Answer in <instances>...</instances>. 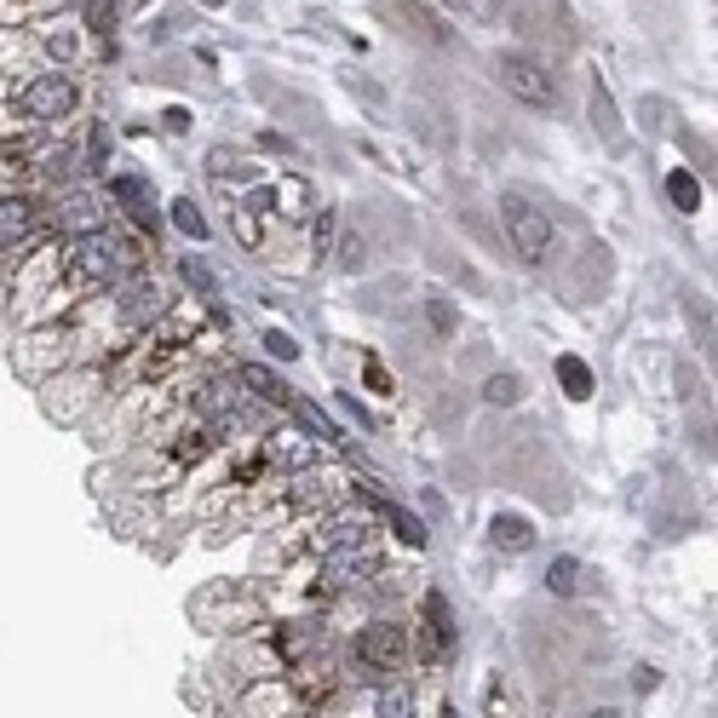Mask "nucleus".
Here are the masks:
<instances>
[{"label":"nucleus","mask_w":718,"mask_h":718,"mask_svg":"<svg viewBox=\"0 0 718 718\" xmlns=\"http://www.w3.org/2000/svg\"><path fill=\"white\" fill-rule=\"evenodd\" d=\"M132 270V248L116 242V236L92 230V236H76V242H63L58 253V277L70 293H87V288H110Z\"/></svg>","instance_id":"nucleus-1"},{"label":"nucleus","mask_w":718,"mask_h":718,"mask_svg":"<svg viewBox=\"0 0 718 718\" xmlns=\"http://www.w3.org/2000/svg\"><path fill=\"white\" fill-rule=\"evenodd\" d=\"M500 225H506V236H511V248H518L529 265H552V259H558L552 219H546L535 201H523V196H500Z\"/></svg>","instance_id":"nucleus-2"},{"label":"nucleus","mask_w":718,"mask_h":718,"mask_svg":"<svg viewBox=\"0 0 718 718\" xmlns=\"http://www.w3.org/2000/svg\"><path fill=\"white\" fill-rule=\"evenodd\" d=\"M12 104H18V116H23V121L52 127V121H70V116H76V104H81V87H76L70 76L47 70V76H29V81L18 87Z\"/></svg>","instance_id":"nucleus-3"},{"label":"nucleus","mask_w":718,"mask_h":718,"mask_svg":"<svg viewBox=\"0 0 718 718\" xmlns=\"http://www.w3.org/2000/svg\"><path fill=\"white\" fill-rule=\"evenodd\" d=\"M408 667V632L391 621H373L357 632V672L373 684H397V672Z\"/></svg>","instance_id":"nucleus-4"},{"label":"nucleus","mask_w":718,"mask_h":718,"mask_svg":"<svg viewBox=\"0 0 718 718\" xmlns=\"http://www.w3.org/2000/svg\"><path fill=\"white\" fill-rule=\"evenodd\" d=\"M495 76H500V87H506L511 98H523V104H535V110H546V104L558 98L552 76H546L535 58H523V52H506V58L495 63Z\"/></svg>","instance_id":"nucleus-5"},{"label":"nucleus","mask_w":718,"mask_h":718,"mask_svg":"<svg viewBox=\"0 0 718 718\" xmlns=\"http://www.w3.org/2000/svg\"><path fill=\"white\" fill-rule=\"evenodd\" d=\"M41 230V208L29 196H0V253L23 248L29 236Z\"/></svg>","instance_id":"nucleus-6"},{"label":"nucleus","mask_w":718,"mask_h":718,"mask_svg":"<svg viewBox=\"0 0 718 718\" xmlns=\"http://www.w3.org/2000/svg\"><path fill=\"white\" fill-rule=\"evenodd\" d=\"M426 649H431V661H442L455 649V621H449V604H442V592L426 598Z\"/></svg>","instance_id":"nucleus-7"},{"label":"nucleus","mask_w":718,"mask_h":718,"mask_svg":"<svg viewBox=\"0 0 718 718\" xmlns=\"http://www.w3.org/2000/svg\"><path fill=\"white\" fill-rule=\"evenodd\" d=\"M58 225L70 230V242H76V236L104 230V213H98V201H92V196H70V201L58 208Z\"/></svg>","instance_id":"nucleus-8"},{"label":"nucleus","mask_w":718,"mask_h":718,"mask_svg":"<svg viewBox=\"0 0 718 718\" xmlns=\"http://www.w3.org/2000/svg\"><path fill=\"white\" fill-rule=\"evenodd\" d=\"M489 535H495L500 552H529V546H535V523H529V518H518V511H511V518L500 511V518L489 523Z\"/></svg>","instance_id":"nucleus-9"},{"label":"nucleus","mask_w":718,"mask_h":718,"mask_svg":"<svg viewBox=\"0 0 718 718\" xmlns=\"http://www.w3.org/2000/svg\"><path fill=\"white\" fill-rule=\"evenodd\" d=\"M558 380H564V391L580 402V397H592V368L580 362V357H558Z\"/></svg>","instance_id":"nucleus-10"},{"label":"nucleus","mask_w":718,"mask_h":718,"mask_svg":"<svg viewBox=\"0 0 718 718\" xmlns=\"http://www.w3.org/2000/svg\"><path fill=\"white\" fill-rule=\"evenodd\" d=\"M242 386H248V391H259L265 402H293V391H288L270 368H242Z\"/></svg>","instance_id":"nucleus-11"},{"label":"nucleus","mask_w":718,"mask_h":718,"mask_svg":"<svg viewBox=\"0 0 718 718\" xmlns=\"http://www.w3.org/2000/svg\"><path fill=\"white\" fill-rule=\"evenodd\" d=\"M667 201H672L678 213H696V208H701V185H696L690 173H672V179H667Z\"/></svg>","instance_id":"nucleus-12"},{"label":"nucleus","mask_w":718,"mask_h":718,"mask_svg":"<svg viewBox=\"0 0 718 718\" xmlns=\"http://www.w3.org/2000/svg\"><path fill=\"white\" fill-rule=\"evenodd\" d=\"M380 718H415V684H386Z\"/></svg>","instance_id":"nucleus-13"},{"label":"nucleus","mask_w":718,"mask_h":718,"mask_svg":"<svg viewBox=\"0 0 718 718\" xmlns=\"http://www.w3.org/2000/svg\"><path fill=\"white\" fill-rule=\"evenodd\" d=\"M483 397H489L495 408H511V402L523 397V380H518V373H495V380L483 386Z\"/></svg>","instance_id":"nucleus-14"},{"label":"nucleus","mask_w":718,"mask_h":718,"mask_svg":"<svg viewBox=\"0 0 718 718\" xmlns=\"http://www.w3.org/2000/svg\"><path fill=\"white\" fill-rule=\"evenodd\" d=\"M386 518H391V529H397V540H408V546H426V529L408 518L402 506H386Z\"/></svg>","instance_id":"nucleus-15"},{"label":"nucleus","mask_w":718,"mask_h":718,"mask_svg":"<svg viewBox=\"0 0 718 718\" xmlns=\"http://www.w3.org/2000/svg\"><path fill=\"white\" fill-rule=\"evenodd\" d=\"M546 587H552L558 598H569L575 592V558H558L552 569H546Z\"/></svg>","instance_id":"nucleus-16"},{"label":"nucleus","mask_w":718,"mask_h":718,"mask_svg":"<svg viewBox=\"0 0 718 718\" xmlns=\"http://www.w3.org/2000/svg\"><path fill=\"white\" fill-rule=\"evenodd\" d=\"M173 225H179L185 236H196V242H201V236H208V219H201V213L190 208V201H173Z\"/></svg>","instance_id":"nucleus-17"},{"label":"nucleus","mask_w":718,"mask_h":718,"mask_svg":"<svg viewBox=\"0 0 718 718\" xmlns=\"http://www.w3.org/2000/svg\"><path fill=\"white\" fill-rule=\"evenodd\" d=\"M265 351H277L282 362H288V357H299V346H293V339H288V333H277V328H270V333H265Z\"/></svg>","instance_id":"nucleus-18"},{"label":"nucleus","mask_w":718,"mask_h":718,"mask_svg":"<svg viewBox=\"0 0 718 718\" xmlns=\"http://www.w3.org/2000/svg\"><path fill=\"white\" fill-rule=\"evenodd\" d=\"M362 373H368V386H373V391H380V397H391V373H386L380 362H373V357L362 362Z\"/></svg>","instance_id":"nucleus-19"},{"label":"nucleus","mask_w":718,"mask_h":718,"mask_svg":"<svg viewBox=\"0 0 718 718\" xmlns=\"http://www.w3.org/2000/svg\"><path fill=\"white\" fill-rule=\"evenodd\" d=\"M656 684H661V672H656V667H638V672H632V690H638V696H649Z\"/></svg>","instance_id":"nucleus-20"},{"label":"nucleus","mask_w":718,"mask_h":718,"mask_svg":"<svg viewBox=\"0 0 718 718\" xmlns=\"http://www.w3.org/2000/svg\"><path fill=\"white\" fill-rule=\"evenodd\" d=\"M587 718H621V712H615V707H598V712H587Z\"/></svg>","instance_id":"nucleus-21"},{"label":"nucleus","mask_w":718,"mask_h":718,"mask_svg":"<svg viewBox=\"0 0 718 718\" xmlns=\"http://www.w3.org/2000/svg\"><path fill=\"white\" fill-rule=\"evenodd\" d=\"M442 718H460V712H455V707H442Z\"/></svg>","instance_id":"nucleus-22"},{"label":"nucleus","mask_w":718,"mask_h":718,"mask_svg":"<svg viewBox=\"0 0 718 718\" xmlns=\"http://www.w3.org/2000/svg\"><path fill=\"white\" fill-rule=\"evenodd\" d=\"M201 7H225V0H201Z\"/></svg>","instance_id":"nucleus-23"}]
</instances>
